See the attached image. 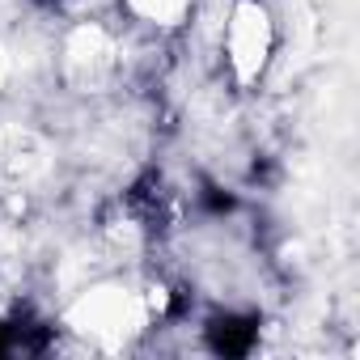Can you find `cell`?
<instances>
[{
	"label": "cell",
	"mask_w": 360,
	"mask_h": 360,
	"mask_svg": "<svg viewBox=\"0 0 360 360\" xmlns=\"http://www.w3.org/2000/svg\"><path fill=\"white\" fill-rule=\"evenodd\" d=\"M259 339V322L255 318H242V314H225V318H212L208 326V343L221 352V356H246Z\"/></svg>",
	"instance_id": "6da1fadb"
},
{
	"label": "cell",
	"mask_w": 360,
	"mask_h": 360,
	"mask_svg": "<svg viewBox=\"0 0 360 360\" xmlns=\"http://www.w3.org/2000/svg\"><path fill=\"white\" fill-rule=\"evenodd\" d=\"M5 352H13V326L0 322V356H5Z\"/></svg>",
	"instance_id": "3957f363"
},
{
	"label": "cell",
	"mask_w": 360,
	"mask_h": 360,
	"mask_svg": "<svg viewBox=\"0 0 360 360\" xmlns=\"http://www.w3.org/2000/svg\"><path fill=\"white\" fill-rule=\"evenodd\" d=\"M204 208L217 212V217H225V212H233V195L221 191V187H208V191H204Z\"/></svg>",
	"instance_id": "7a4b0ae2"
}]
</instances>
